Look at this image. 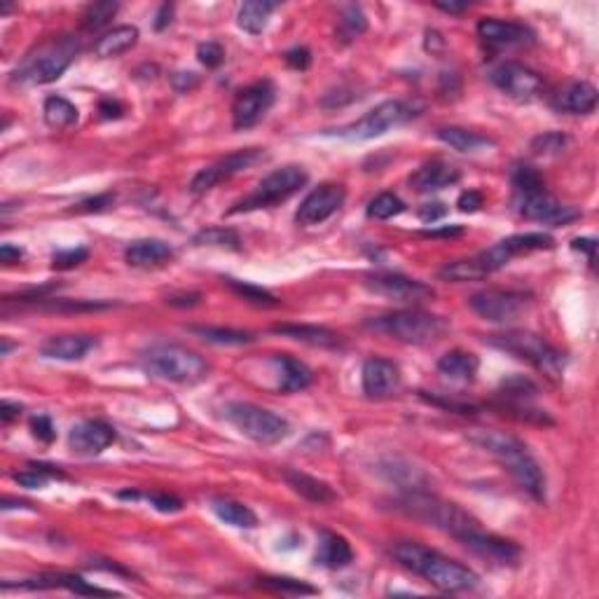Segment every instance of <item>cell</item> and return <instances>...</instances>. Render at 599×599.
Segmentation results:
<instances>
[{
    "instance_id": "7",
    "label": "cell",
    "mask_w": 599,
    "mask_h": 599,
    "mask_svg": "<svg viewBox=\"0 0 599 599\" xmlns=\"http://www.w3.org/2000/svg\"><path fill=\"white\" fill-rule=\"evenodd\" d=\"M490 344L517 356V359H524V361L532 363L536 370H541L550 380H560L562 373H564V363H567L564 354L557 351L553 344H548L543 337L534 335V333L510 330V333H503V335H492Z\"/></svg>"
},
{
    "instance_id": "37",
    "label": "cell",
    "mask_w": 599,
    "mask_h": 599,
    "mask_svg": "<svg viewBox=\"0 0 599 599\" xmlns=\"http://www.w3.org/2000/svg\"><path fill=\"white\" fill-rule=\"evenodd\" d=\"M438 277L445 281H452V284H464V281H477V279H485L483 270L477 267L476 258L466 260H454V263H447L445 267H440Z\"/></svg>"
},
{
    "instance_id": "42",
    "label": "cell",
    "mask_w": 599,
    "mask_h": 599,
    "mask_svg": "<svg viewBox=\"0 0 599 599\" xmlns=\"http://www.w3.org/2000/svg\"><path fill=\"white\" fill-rule=\"evenodd\" d=\"M406 211V204L400 197L391 193H384L380 197H374L370 204H367V216L374 220H389L393 216H398V213Z\"/></svg>"
},
{
    "instance_id": "11",
    "label": "cell",
    "mask_w": 599,
    "mask_h": 599,
    "mask_svg": "<svg viewBox=\"0 0 599 599\" xmlns=\"http://www.w3.org/2000/svg\"><path fill=\"white\" fill-rule=\"evenodd\" d=\"M469 307L485 321L492 323H510L529 307V297L517 290L487 288L470 296Z\"/></svg>"
},
{
    "instance_id": "29",
    "label": "cell",
    "mask_w": 599,
    "mask_h": 599,
    "mask_svg": "<svg viewBox=\"0 0 599 599\" xmlns=\"http://www.w3.org/2000/svg\"><path fill=\"white\" fill-rule=\"evenodd\" d=\"M277 335L290 337L296 342H304L310 347L321 349H335L342 344V337L328 328H319V326H297V323H286V326H274Z\"/></svg>"
},
{
    "instance_id": "30",
    "label": "cell",
    "mask_w": 599,
    "mask_h": 599,
    "mask_svg": "<svg viewBox=\"0 0 599 599\" xmlns=\"http://www.w3.org/2000/svg\"><path fill=\"white\" fill-rule=\"evenodd\" d=\"M274 363L279 367V389L284 393H293V391H303L311 384L314 380V374L303 361H297L293 356H274Z\"/></svg>"
},
{
    "instance_id": "38",
    "label": "cell",
    "mask_w": 599,
    "mask_h": 599,
    "mask_svg": "<svg viewBox=\"0 0 599 599\" xmlns=\"http://www.w3.org/2000/svg\"><path fill=\"white\" fill-rule=\"evenodd\" d=\"M190 333L200 335L201 340L213 342V344H225V347H237V344H248V342H253L251 333L233 328H201V326H193Z\"/></svg>"
},
{
    "instance_id": "53",
    "label": "cell",
    "mask_w": 599,
    "mask_h": 599,
    "mask_svg": "<svg viewBox=\"0 0 599 599\" xmlns=\"http://www.w3.org/2000/svg\"><path fill=\"white\" fill-rule=\"evenodd\" d=\"M286 61H288L290 68H297V71H304V68H310L311 64V54L307 47H296V50H290L286 54Z\"/></svg>"
},
{
    "instance_id": "63",
    "label": "cell",
    "mask_w": 599,
    "mask_h": 599,
    "mask_svg": "<svg viewBox=\"0 0 599 599\" xmlns=\"http://www.w3.org/2000/svg\"><path fill=\"white\" fill-rule=\"evenodd\" d=\"M459 234H464V227L452 225V227H443V230H431V233H424V237H459Z\"/></svg>"
},
{
    "instance_id": "12",
    "label": "cell",
    "mask_w": 599,
    "mask_h": 599,
    "mask_svg": "<svg viewBox=\"0 0 599 599\" xmlns=\"http://www.w3.org/2000/svg\"><path fill=\"white\" fill-rule=\"evenodd\" d=\"M490 80L506 97H510L517 104L536 101L543 94L541 75L527 68V66L516 64V61H506V64L496 66L494 71L490 73Z\"/></svg>"
},
{
    "instance_id": "16",
    "label": "cell",
    "mask_w": 599,
    "mask_h": 599,
    "mask_svg": "<svg viewBox=\"0 0 599 599\" xmlns=\"http://www.w3.org/2000/svg\"><path fill=\"white\" fill-rule=\"evenodd\" d=\"M457 541L473 555L492 562V564H499V567L516 564L522 555V550L516 543L506 541V539H499V536L494 534H487V532H483L480 524H477V527H470L464 534H459Z\"/></svg>"
},
{
    "instance_id": "46",
    "label": "cell",
    "mask_w": 599,
    "mask_h": 599,
    "mask_svg": "<svg viewBox=\"0 0 599 599\" xmlns=\"http://www.w3.org/2000/svg\"><path fill=\"white\" fill-rule=\"evenodd\" d=\"M260 586L274 593H288V595H314L316 590L311 586H304L303 580L296 579H260Z\"/></svg>"
},
{
    "instance_id": "50",
    "label": "cell",
    "mask_w": 599,
    "mask_h": 599,
    "mask_svg": "<svg viewBox=\"0 0 599 599\" xmlns=\"http://www.w3.org/2000/svg\"><path fill=\"white\" fill-rule=\"evenodd\" d=\"M31 431L33 436L38 440H43V443H52L54 440V426H52V419L45 417V414H38V417L31 419Z\"/></svg>"
},
{
    "instance_id": "61",
    "label": "cell",
    "mask_w": 599,
    "mask_h": 599,
    "mask_svg": "<svg viewBox=\"0 0 599 599\" xmlns=\"http://www.w3.org/2000/svg\"><path fill=\"white\" fill-rule=\"evenodd\" d=\"M99 113H101V117H120L122 115V106L117 104V101H101V106H99Z\"/></svg>"
},
{
    "instance_id": "48",
    "label": "cell",
    "mask_w": 599,
    "mask_h": 599,
    "mask_svg": "<svg viewBox=\"0 0 599 599\" xmlns=\"http://www.w3.org/2000/svg\"><path fill=\"white\" fill-rule=\"evenodd\" d=\"M50 476H47L45 470L35 469L31 464V470H24V473H14V483H20L21 487H28V490H40V487H45Z\"/></svg>"
},
{
    "instance_id": "51",
    "label": "cell",
    "mask_w": 599,
    "mask_h": 599,
    "mask_svg": "<svg viewBox=\"0 0 599 599\" xmlns=\"http://www.w3.org/2000/svg\"><path fill=\"white\" fill-rule=\"evenodd\" d=\"M115 204V194H99V197H91V200H84L78 204V211L83 213H99V211H106V209H110Z\"/></svg>"
},
{
    "instance_id": "3",
    "label": "cell",
    "mask_w": 599,
    "mask_h": 599,
    "mask_svg": "<svg viewBox=\"0 0 599 599\" xmlns=\"http://www.w3.org/2000/svg\"><path fill=\"white\" fill-rule=\"evenodd\" d=\"M80 52L78 38L73 35H61L38 45L33 52L24 57L12 73V84L20 87H35V84L54 83L68 71V66L75 61Z\"/></svg>"
},
{
    "instance_id": "1",
    "label": "cell",
    "mask_w": 599,
    "mask_h": 599,
    "mask_svg": "<svg viewBox=\"0 0 599 599\" xmlns=\"http://www.w3.org/2000/svg\"><path fill=\"white\" fill-rule=\"evenodd\" d=\"M391 553L403 567L426 579L433 587H438L443 593H466V590H473L480 583V576L473 569L436 553L431 548L419 546V543H396Z\"/></svg>"
},
{
    "instance_id": "47",
    "label": "cell",
    "mask_w": 599,
    "mask_h": 599,
    "mask_svg": "<svg viewBox=\"0 0 599 599\" xmlns=\"http://www.w3.org/2000/svg\"><path fill=\"white\" fill-rule=\"evenodd\" d=\"M87 258H90V251H87V248H71V251H59V253H54L52 267H54V270H73V267L83 264Z\"/></svg>"
},
{
    "instance_id": "27",
    "label": "cell",
    "mask_w": 599,
    "mask_h": 599,
    "mask_svg": "<svg viewBox=\"0 0 599 599\" xmlns=\"http://www.w3.org/2000/svg\"><path fill=\"white\" fill-rule=\"evenodd\" d=\"M314 560L316 564H321L326 569H344L354 562V550L347 543V539H342L333 532H323Z\"/></svg>"
},
{
    "instance_id": "23",
    "label": "cell",
    "mask_w": 599,
    "mask_h": 599,
    "mask_svg": "<svg viewBox=\"0 0 599 599\" xmlns=\"http://www.w3.org/2000/svg\"><path fill=\"white\" fill-rule=\"evenodd\" d=\"M97 344L99 340L91 335H59L43 342L40 354L54 361H80L91 349H97Z\"/></svg>"
},
{
    "instance_id": "15",
    "label": "cell",
    "mask_w": 599,
    "mask_h": 599,
    "mask_svg": "<svg viewBox=\"0 0 599 599\" xmlns=\"http://www.w3.org/2000/svg\"><path fill=\"white\" fill-rule=\"evenodd\" d=\"M366 288L377 296L403 304H422L436 297V290L424 281L403 277V274H370L366 277Z\"/></svg>"
},
{
    "instance_id": "64",
    "label": "cell",
    "mask_w": 599,
    "mask_h": 599,
    "mask_svg": "<svg viewBox=\"0 0 599 599\" xmlns=\"http://www.w3.org/2000/svg\"><path fill=\"white\" fill-rule=\"evenodd\" d=\"M10 349H12V344H10V342H7V340H3V356H5L7 351H10Z\"/></svg>"
},
{
    "instance_id": "28",
    "label": "cell",
    "mask_w": 599,
    "mask_h": 599,
    "mask_svg": "<svg viewBox=\"0 0 599 599\" xmlns=\"http://www.w3.org/2000/svg\"><path fill=\"white\" fill-rule=\"evenodd\" d=\"M477 367H480L477 356L461 351V349H454V351L445 354L438 361V373L443 374L445 380L457 382V384H470L476 380Z\"/></svg>"
},
{
    "instance_id": "25",
    "label": "cell",
    "mask_w": 599,
    "mask_h": 599,
    "mask_svg": "<svg viewBox=\"0 0 599 599\" xmlns=\"http://www.w3.org/2000/svg\"><path fill=\"white\" fill-rule=\"evenodd\" d=\"M555 108L569 115H590L597 108V90L590 83H573L555 99Z\"/></svg>"
},
{
    "instance_id": "8",
    "label": "cell",
    "mask_w": 599,
    "mask_h": 599,
    "mask_svg": "<svg viewBox=\"0 0 599 599\" xmlns=\"http://www.w3.org/2000/svg\"><path fill=\"white\" fill-rule=\"evenodd\" d=\"M307 181H310V176H307L303 167L288 164V167L277 169L270 176H264L251 194H246L244 200L237 201L234 209H230V213L256 211V209L281 204V201L290 200L296 193H300V187L307 185Z\"/></svg>"
},
{
    "instance_id": "17",
    "label": "cell",
    "mask_w": 599,
    "mask_h": 599,
    "mask_svg": "<svg viewBox=\"0 0 599 599\" xmlns=\"http://www.w3.org/2000/svg\"><path fill=\"white\" fill-rule=\"evenodd\" d=\"M516 209L522 218L536 220V223H546V225H567L571 220L580 218V211L567 204L550 197L548 193H536L529 197L516 200Z\"/></svg>"
},
{
    "instance_id": "13",
    "label": "cell",
    "mask_w": 599,
    "mask_h": 599,
    "mask_svg": "<svg viewBox=\"0 0 599 599\" xmlns=\"http://www.w3.org/2000/svg\"><path fill=\"white\" fill-rule=\"evenodd\" d=\"M277 101V90L270 80H260L239 91L233 104L234 130H251L267 115V110Z\"/></svg>"
},
{
    "instance_id": "32",
    "label": "cell",
    "mask_w": 599,
    "mask_h": 599,
    "mask_svg": "<svg viewBox=\"0 0 599 599\" xmlns=\"http://www.w3.org/2000/svg\"><path fill=\"white\" fill-rule=\"evenodd\" d=\"M438 138L445 146H450L452 150H457V153H477V150L494 146V141L487 138V136L470 130H461V127H443V130H438Z\"/></svg>"
},
{
    "instance_id": "44",
    "label": "cell",
    "mask_w": 599,
    "mask_h": 599,
    "mask_svg": "<svg viewBox=\"0 0 599 599\" xmlns=\"http://www.w3.org/2000/svg\"><path fill=\"white\" fill-rule=\"evenodd\" d=\"M194 244L200 246H220V248H239V237L234 230H225V227H211V230H201L194 237Z\"/></svg>"
},
{
    "instance_id": "24",
    "label": "cell",
    "mask_w": 599,
    "mask_h": 599,
    "mask_svg": "<svg viewBox=\"0 0 599 599\" xmlns=\"http://www.w3.org/2000/svg\"><path fill=\"white\" fill-rule=\"evenodd\" d=\"M124 258L131 267H141V270H150V267H162L169 260L174 258V248L160 239H141L127 248Z\"/></svg>"
},
{
    "instance_id": "10",
    "label": "cell",
    "mask_w": 599,
    "mask_h": 599,
    "mask_svg": "<svg viewBox=\"0 0 599 599\" xmlns=\"http://www.w3.org/2000/svg\"><path fill=\"white\" fill-rule=\"evenodd\" d=\"M414 115H417V110H414L413 104L384 101V104L370 110V113H366L361 120H356L354 124H349V127L337 131V134L349 138V141H367V138H377V136L387 134L389 130L398 127V124H406Z\"/></svg>"
},
{
    "instance_id": "20",
    "label": "cell",
    "mask_w": 599,
    "mask_h": 599,
    "mask_svg": "<svg viewBox=\"0 0 599 599\" xmlns=\"http://www.w3.org/2000/svg\"><path fill=\"white\" fill-rule=\"evenodd\" d=\"M115 443V429L106 422L90 419V422H80L68 433V447L80 457H94L101 454L106 447Z\"/></svg>"
},
{
    "instance_id": "59",
    "label": "cell",
    "mask_w": 599,
    "mask_h": 599,
    "mask_svg": "<svg viewBox=\"0 0 599 599\" xmlns=\"http://www.w3.org/2000/svg\"><path fill=\"white\" fill-rule=\"evenodd\" d=\"M571 248H573V251H587V256H590V263H593L595 248H597V244H595V239H573Z\"/></svg>"
},
{
    "instance_id": "40",
    "label": "cell",
    "mask_w": 599,
    "mask_h": 599,
    "mask_svg": "<svg viewBox=\"0 0 599 599\" xmlns=\"http://www.w3.org/2000/svg\"><path fill=\"white\" fill-rule=\"evenodd\" d=\"M225 286H230V290H234L237 296H241L246 303L256 304V307H277L279 300L272 296L270 290L258 288V286L244 284V281H237V279H223Z\"/></svg>"
},
{
    "instance_id": "2",
    "label": "cell",
    "mask_w": 599,
    "mask_h": 599,
    "mask_svg": "<svg viewBox=\"0 0 599 599\" xmlns=\"http://www.w3.org/2000/svg\"><path fill=\"white\" fill-rule=\"evenodd\" d=\"M470 443L490 452L492 457L508 470L510 477L520 485L529 496H534L536 501L546 499V476L541 466L532 457V452L520 438L503 431H476L470 433Z\"/></svg>"
},
{
    "instance_id": "52",
    "label": "cell",
    "mask_w": 599,
    "mask_h": 599,
    "mask_svg": "<svg viewBox=\"0 0 599 599\" xmlns=\"http://www.w3.org/2000/svg\"><path fill=\"white\" fill-rule=\"evenodd\" d=\"M148 501L162 513H176V510L183 508L181 499H176L171 494H148Z\"/></svg>"
},
{
    "instance_id": "60",
    "label": "cell",
    "mask_w": 599,
    "mask_h": 599,
    "mask_svg": "<svg viewBox=\"0 0 599 599\" xmlns=\"http://www.w3.org/2000/svg\"><path fill=\"white\" fill-rule=\"evenodd\" d=\"M171 12H174V5H169V3H164V5L160 7V12H157V20H155L157 31L169 27V21H171Z\"/></svg>"
},
{
    "instance_id": "36",
    "label": "cell",
    "mask_w": 599,
    "mask_h": 599,
    "mask_svg": "<svg viewBox=\"0 0 599 599\" xmlns=\"http://www.w3.org/2000/svg\"><path fill=\"white\" fill-rule=\"evenodd\" d=\"M510 183H513V194L516 200L520 197H529V194L546 193V183H543L541 174L534 167L527 164H516L510 171Z\"/></svg>"
},
{
    "instance_id": "18",
    "label": "cell",
    "mask_w": 599,
    "mask_h": 599,
    "mask_svg": "<svg viewBox=\"0 0 599 599\" xmlns=\"http://www.w3.org/2000/svg\"><path fill=\"white\" fill-rule=\"evenodd\" d=\"M344 197H347L344 187L335 185V183H326V185L316 187L303 200V204H300L296 213V220L304 227L319 225L323 220H328L344 204Z\"/></svg>"
},
{
    "instance_id": "22",
    "label": "cell",
    "mask_w": 599,
    "mask_h": 599,
    "mask_svg": "<svg viewBox=\"0 0 599 599\" xmlns=\"http://www.w3.org/2000/svg\"><path fill=\"white\" fill-rule=\"evenodd\" d=\"M459 178H461V171L454 164L443 160H433L422 164L410 176V187L417 190V193H438V190H445V187L459 183Z\"/></svg>"
},
{
    "instance_id": "4",
    "label": "cell",
    "mask_w": 599,
    "mask_h": 599,
    "mask_svg": "<svg viewBox=\"0 0 599 599\" xmlns=\"http://www.w3.org/2000/svg\"><path fill=\"white\" fill-rule=\"evenodd\" d=\"M366 328L391 337V340L406 342V344H431L450 330V323L443 316L429 314V311L403 310L370 319Z\"/></svg>"
},
{
    "instance_id": "35",
    "label": "cell",
    "mask_w": 599,
    "mask_h": 599,
    "mask_svg": "<svg viewBox=\"0 0 599 599\" xmlns=\"http://www.w3.org/2000/svg\"><path fill=\"white\" fill-rule=\"evenodd\" d=\"M43 115H45V122L52 130H66V127L78 122V108L64 97L47 99L45 106H43Z\"/></svg>"
},
{
    "instance_id": "58",
    "label": "cell",
    "mask_w": 599,
    "mask_h": 599,
    "mask_svg": "<svg viewBox=\"0 0 599 599\" xmlns=\"http://www.w3.org/2000/svg\"><path fill=\"white\" fill-rule=\"evenodd\" d=\"M21 414L20 403H10V400H3V407H0V417L5 424H10L12 419H17Z\"/></svg>"
},
{
    "instance_id": "49",
    "label": "cell",
    "mask_w": 599,
    "mask_h": 599,
    "mask_svg": "<svg viewBox=\"0 0 599 599\" xmlns=\"http://www.w3.org/2000/svg\"><path fill=\"white\" fill-rule=\"evenodd\" d=\"M197 57L207 68H218L223 64V59H225V50L218 45V43H204L197 50Z\"/></svg>"
},
{
    "instance_id": "5",
    "label": "cell",
    "mask_w": 599,
    "mask_h": 599,
    "mask_svg": "<svg viewBox=\"0 0 599 599\" xmlns=\"http://www.w3.org/2000/svg\"><path fill=\"white\" fill-rule=\"evenodd\" d=\"M396 508L403 510L406 516L422 520L426 524H431L436 529H443L445 534H450L452 539H457L459 534L469 532L470 527H477V522L457 506V503L443 501L438 496L429 494L424 490H414L403 494L396 501Z\"/></svg>"
},
{
    "instance_id": "34",
    "label": "cell",
    "mask_w": 599,
    "mask_h": 599,
    "mask_svg": "<svg viewBox=\"0 0 599 599\" xmlns=\"http://www.w3.org/2000/svg\"><path fill=\"white\" fill-rule=\"evenodd\" d=\"M213 513L218 516V520H223L230 527H239V529H253L258 524V517L253 513L248 506L244 503L233 501V499H216L211 503Z\"/></svg>"
},
{
    "instance_id": "54",
    "label": "cell",
    "mask_w": 599,
    "mask_h": 599,
    "mask_svg": "<svg viewBox=\"0 0 599 599\" xmlns=\"http://www.w3.org/2000/svg\"><path fill=\"white\" fill-rule=\"evenodd\" d=\"M457 207H459V211L476 213L477 209L483 207V194L477 193V190H469V193H464L461 197H459Z\"/></svg>"
},
{
    "instance_id": "31",
    "label": "cell",
    "mask_w": 599,
    "mask_h": 599,
    "mask_svg": "<svg viewBox=\"0 0 599 599\" xmlns=\"http://www.w3.org/2000/svg\"><path fill=\"white\" fill-rule=\"evenodd\" d=\"M136 40H138V28L117 27L97 40V45H94V54L101 59L120 57V54L130 52L131 47L136 45Z\"/></svg>"
},
{
    "instance_id": "55",
    "label": "cell",
    "mask_w": 599,
    "mask_h": 599,
    "mask_svg": "<svg viewBox=\"0 0 599 599\" xmlns=\"http://www.w3.org/2000/svg\"><path fill=\"white\" fill-rule=\"evenodd\" d=\"M171 83H174L176 91H190L200 84V78L194 73H176L171 75Z\"/></svg>"
},
{
    "instance_id": "41",
    "label": "cell",
    "mask_w": 599,
    "mask_h": 599,
    "mask_svg": "<svg viewBox=\"0 0 599 599\" xmlns=\"http://www.w3.org/2000/svg\"><path fill=\"white\" fill-rule=\"evenodd\" d=\"M501 396L508 400V406H522L536 396V384L527 377H510L501 384Z\"/></svg>"
},
{
    "instance_id": "39",
    "label": "cell",
    "mask_w": 599,
    "mask_h": 599,
    "mask_svg": "<svg viewBox=\"0 0 599 599\" xmlns=\"http://www.w3.org/2000/svg\"><path fill=\"white\" fill-rule=\"evenodd\" d=\"M120 5L117 3H110V0H104V3H91L83 14V28L84 31H99V28L108 27L110 20L115 17Z\"/></svg>"
},
{
    "instance_id": "6",
    "label": "cell",
    "mask_w": 599,
    "mask_h": 599,
    "mask_svg": "<svg viewBox=\"0 0 599 599\" xmlns=\"http://www.w3.org/2000/svg\"><path fill=\"white\" fill-rule=\"evenodd\" d=\"M150 374L174 384H197L209 374V363L181 344H155L143 354Z\"/></svg>"
},
{
    "instance_id": "62",
    "label": "cell",
    "mask_w": 599,
    "mask_h": 599,
    "mask_svg": "<svg viewBox=\"0 0 599 599\" xmlns=\"http://www.w3.org/2000/svg\"><path fill=\"white\" fill-rule=\"evenodd\" d=\"M436 7H438V10H443V12H447V14H461V12H466V10H469L470 3H436Z\"/></svg>"
},
{
    "instance_id": "19",
    "label": "cell",
    "mask_w": 599,
    "mask_h": 599,
    "mask_svg": "<svg viewBox=\"0 0 599 599\" xmlns=\"http://www.w3.org/2000/svg\"><path fill=\"white\" fill-rule=\"evenodd\" d=\"M363 393L367 398L382 400L391 398L403 387V377H400L398 366L387 359H367L363 363Z\"/></svg>"
},
{
    "instance_id": "56",
    "label": "cell",
    "mask_w": 599,
    "mask_h": 599,
    "mask_svg": "<svg viewBox=\"0 0 599 599\" xmlns=\"http://www.w3.org/2000/svg\"><path fill=\"white\" fill-rule=\"evenodd\" d=\"M445 213H447V209H445L443 204H426V207L419 211V218L424 220V223H436L438 218H443Z\"/></svg>"
},
{
    "instance_id": "14",
    "label": "cell",
    "mask_w": 599,
    "mask_h": 599,
    "mask_svg": "<svg viewBox=\"0 0 599 599\" xmlns=\"http://www.w3.org/2000/svg\"><path fill=\"white\" fill-rule=\"evenodd\" d=\"M260 160H264V153L258 148H246V150H237L233 155L223 157V160L213 162L211 167L201 169L200 174L194 176L193 183H190V190L194 194H204L209 190H213L220 183L230 181L233 176L241 174L246 169H251L253 164H258Z\"/></svg>"
},
{
    "instance_id": "57",
    "label": "cell",
    "mask_w": 599,
    "mask_h": 599,
    "mask_svg": "<svg viewBox=\"0 0 599 599\" xmlns=\"http://www.w3.org/2000/svg\"><path fill=\"white\" fill-rule=\"evenodd\" d=\"M21 258H24V251H21L20 246H12V244L0 246V260H3L5 264L20 263Z\"/></svg>"
},
{
    "instance_id": "9",
    "label": "cell",
    "mask_w": 599,
    "mask_h": 599,
    "mask_svg": "<svg viewBox=\"0 0 599 599\" xmlns=\"http://www.w3.org/2000/svg\"><path fill=\"white\" fill-rule=\"evenodd\" d=\"M225 417L234 424L246 438L260 445H274L290 433V424L281 414L264 410L253 403H230L225 407Z\"/></svg>"
},
{
    "instance_id": "33",
    "label": "cell",
    "mask_w": 599,
    "mask_h": 599,
    "mask_svg": "<svg viewBox=\"0 0 599 599\" xmlns=\"http://www.w3.org/2000/svg\"><path fill=\"white\" fill-rule=\"evenodd\" d=\"M277 7V3H272V0H248V3L239 7V27L244 28L246 33H251V35H258V33L264 31L270 14Z\"/></svg>"
},
{
    "instance_id": "26",
    "label": "cell",
    "mask_w": 599,
    "mask_h": 599,
    "mask_svg": "<svg viewBox=\"0 0 599 599\" xmlns=\"http://www.w3.org/2000/svg\"><path fill=\"white\" fill-rule=\"evenodd\" d=\"M284 480L293 492L304 496L307 501L319 503V506H328V503L337 501V494L333 492L328 483H323L319 477H311L300 470H284Z\"/></svg>"
},
{
    "instance_id": "21",
    "label": "cell",
    "mask_w": 599,
    "mask_h": 599,
    "mask_svg": "<svg viewBox=\"0 0 599 599\" xmlns=\"http://www.w3.org/2000/svg\"><path fill=\"white\" fill-rule=\"evenodd\" d=\"M477 35L485 45L503 50V47H520L534 43V31L517 21H501V20H480L477 24Z\"/></svg>"
},
{
    "instance_id": "45",
    "label": "cell",
    "mask_w": 599,
    "mask_h": 599,
    "mask_svg": "<svg viewBox=\"0 0 599 599\" xmlns=\"http://www.w3.org/2000/svg\"><path fill=\"white\" fill-rule=\"evenodd\" d=\"M367 28V20L366 14L361 12V7L349 5L344 12H342L340 20V35L344 40H354L359 38L363 31Z\"/></svg>"
},
{
    "instance_id": "43",
    "label": "cell",
    "mask_w": 599,
    "mask_h": 599,
    "mask_svg": "<svg viewBox=\"0 0 599 599\" xmlns=\"http://www.w3.org/2000/svg\"><path fill=\"white\" fill-rule=\"evenodd\" d=\"M569 146V138L560 131H546V134L536 136L532 141V153L539 157H555L562 155Z\"/></svg>"
}]
</instances>
